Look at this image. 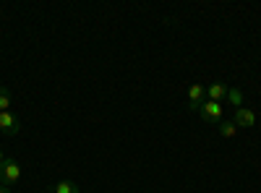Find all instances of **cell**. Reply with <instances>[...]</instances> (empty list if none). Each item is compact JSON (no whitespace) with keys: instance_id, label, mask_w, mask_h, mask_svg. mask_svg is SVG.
Wrapping results in <instances>:
<instances>
[{"instance_id":"obj_1","label":"cell","mask_w":261,"mask_h":193,"mask_svg":"<svg viewBox=\"0 0 261 193\" xmlns=\"http://www.w3.org/2000/svg\"><path fill=\"white\" fill-rule=\"evenodd\" d=\"M21 180V167L13 157H6L3 162H0V185H16Z\"/></svg>"},{"instance_id":"obj_2","label":"cell","mask_w":261,"mask_h":193,"mask_svg":"<svg viewBox=\"0 0 261 193\" xmlns=\"http://www.w3.org/2000/svg\"><path fill=\"white\" fill-rule=\"evenodd\" d=\"M199 115L206 123H220L222 120V104L220 102H212V99H204V104L199 107Z\"/></svg>"},{"instance_id":"obj_3","label":"cell","mask_w":261,"mask_h":193,"mask_svg":"<svg viewBox=\"0 0 261 193\" xmlns=\"http://www.w3.org/2000/svg\"><path fill=\"white\" fill-rule=\"evenodd\" d=\"M21 131V118L13 115L11 110L8 113H0V133H6V136H16Z\"/></svg>"},{"instance_id":"obj_4","label":"cell","mask_w":261,"mask_h":193,"mask_svg":"<svg viewBox=\"0 0 261 193\" xmlns=\"http://www.w3.org/2000/svg\"><path fill=\"white\" fill-rule=\"evenodd\" d=\"M204 97H206V87H201V84H191L188 87V110L199 113V107L204 104Z\"/></svg>"},{"instance_id":"obj_5","label":"cell","mask_w":261,"mask_h":193,"mask_svg":"<svg viewBox=\"0 0 261 193\" xmlns=\"http://www.w3.org/2000/svg\"><path fill=\"white\" fill-rule=\"evenodd\" d=\"M232 123H235L238 128H253V125H256V113H251L248 107H238Z\"/></svg>"},{"instance_id":"obj_6","label":"cell","mask_w":261,"mask_h":193,"mask_svg":"<svg viewBox=\"0 0 261 193\" xmlns=\"http://www.w3.org/2000/svg\"><path fill=\"white\" fill-rule=\"evenodd\" d=\"M227 92H230V87H227V84H222V81H214V84H209V87H206V97H209L212 102L225 99Z\"/></svg>"},{"instance_id":"obj_7","label":"cell","mask_w":261,"mask_h":193,"mask_svg":"<svg viewBox=\"0 0 261 193\" xmlns=\"http://www.w3.org/2000/svg\"><path fill=\"white\" fill-rule=\"evenodd\" d=\"M217 131H220L225 139H232V136L238 133V125H235L232 120H220V123H217Z\"/></svg>"},{"instance_id":"obj_8","label":"cell","mask_w":261,"mask_h":193,"mask_svg":"<svg viewBox=\"0 0 261 193\" xmlns=\"http://www.w3.org/2000/svg\"><path fill=\"white\" fill-rule=\"evenodd\" d=\"M53 190H55V193H81V188H79L73 180H58Z\"/></svg>"},{"instance_id":"obj_9","label":"cell","mask_w":261,"mask_h":193,"mask_svg":"<svg viewBox=\"0 0 261 193\" xmlns=\"http://www.w3.org/2000/svg\"><path fill=\"white\" fill-rule=\"evenodd\" d=\"M225 99L235 107V110H238V107H243V92H241V89H230Z\"/></svg>"},{"instance_id":"obj_10","label":"cell","mask_w":261,"mask_h":193,"mask_svg":"<svg viewBox=\"0 0 261 193\" xmlns=\"http://www.w3.org/2000/svg\"><path fill=\"white\" fill-rule=\"evenodd\" d=\"M8 110H11V92L0 87V113H8Z\"/></svg>"},{"instance_id":"obj_11","label":"cell","mask_w":261,"mask_h":193,"mask_svg":"<svg viewBox=\"0 0 261 193\" xmlns=\"http://www.w3.org/2000/svg\"><path fill=\"white\" fill-rule=\"evenodd\" d=\"M0 193H11V188H6V185H0Z\"/></svg>"},{"instance_id":"obj_12","label":"cell","mask_w":261,"mask_h":193,"mask_svg":"<svg viewBox=\"0 0 261 193\" xmlns=\"http://www.w3.org/2000/svg\"><path fill=\"white\" fill-rule=\"evenodd\" d=\"M6 159V154H3V149H0V162H3Z\"/></svg>"}]
</instances>
